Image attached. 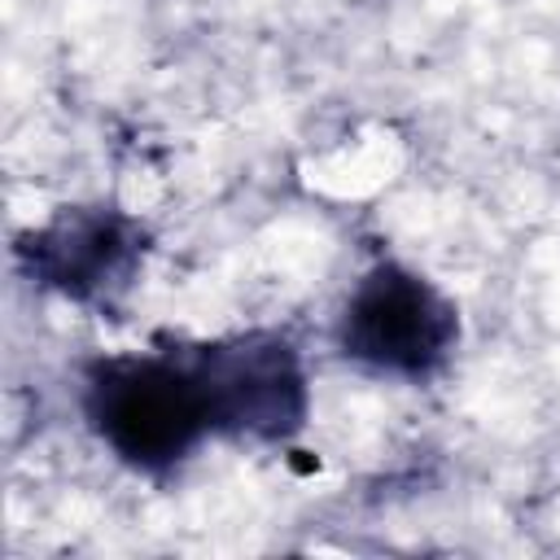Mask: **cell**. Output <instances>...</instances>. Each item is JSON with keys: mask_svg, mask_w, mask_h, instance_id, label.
<instances>
[{"mask_svg": "<svg viewBox=\"0 0 560 560\" xmlns=\"http://www.w3.org/2000/svg\"><path fill=\"white\" fill-rule=\"evenodd\" d=\"M83 416L105 451L144 477H171L214 433L201 381L171 337H158V350L96 354L83 368Z\"/></svg>", "mask_w": 560, "mask_h": 560, "instance_id": "cell-1", "label": "cell"}, {"mask_svg": "<svg viewBox=\"0 0 560 560\" xmlns=\"http://www.w3.org/2000/svg\"><path fill=\"white\" fill-rule=\"evenodd\" d=\"M149 228L118 206L92 201V206H61L48 223L26 228L13 236V262L18 271L92 311H114L140 280L149 258Z\"/></svg>", "mask_w": 560, "mask_h": 560, "instance_id": "cell-4", "label": "cell"}, {"mask_svg": "<svg viewBox=\"0 0 560 560\" xmlns=\"http://www.w3.org/2000/svg\"><path fill=\"white\" fill-rule=\"evenodd\" d=\"M332 337L341 359L368 372L429 381L459 346V311L433 280L407 262L381 258L354 280Z\"/></svg>", "mask_w": 560, "mask_h": 560, "instance_id": "cell-2", "label": "cell"}, {"mask_svg": "<svg viewBox=\"0 0 560 560\" xmlns=\"http://www.w3.org/2000/svg\"><path fill=\"white\" fill-rule=\"evenodd\" d=\"M197 372L219 438L289 442L311 411L302 350L280 328H249L210 341L171 337Z\"/></svg>", "mask_w": 560, "mask_h": 560, "instance_id": "cell-3", "label": "cell"}]
</instances>
